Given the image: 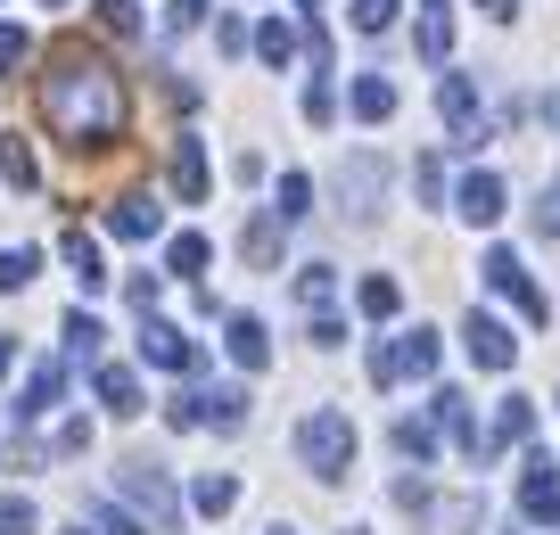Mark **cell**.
I'll list each match as a JSON object with an SVG mask.
<instances>
[{
	"mask_svg": "<svg viewBox=\"0 0 560 535\" xmlns=\"http://www.w3.org/2000/svg\"><path fill=\"white\" fill-rule=\"evenodd\" d=\"M42 124H50L74 156H100V149H116L124 124H132V91H124V74L107 67L91 42L67 34L50 50V67H42Z\"/></svg>",
	"mask_w": 560,
	"mask_h": 535,
	"instance_id": "obj_1",
	"label": "cell"
},
{
	"mask_svg": "<svg viewBox=\"0 0 560 535\" xmlns=\"http://www.w3.org/2000/svg\"><path fill=\"white\" fill-rule=\"evenodd\" d=\"M298 462L314 469V478H347V462H354V420L347 412H305V429H298Z\"/></svg>",
	"mask_w": 560,
	"mask_h": 535,
	"instance_id": "obj_2",
	"label": "cell"
},
{
	"mask_svg": "<svg viewBox=\"0 0 560 535\" xmlns=\"http://www.w3.org/2000/svg\"><path fill=\"white\" fill-rule=\"evenodd\" d=\"M116 486L140 502V511H149V527H158V535H174V527H182V495H174V478H165V462L132 453V462L116 469Z\"/></svg>",
	"mask_w": 560,
	"mask_h": 535,
	"instance_id": "obj_3",
	"label": "cell"
},
{
	"mask_svg": "<svg viewBox=\"0 0 560 535\" xmlns=\"http://www.w3.org/2000/svg\"><path fill=\"white\" fill-rule=\"evenodd\" d=\"M429 371H438V338H429V329H404V338H387L380 354H371V380H380V387L429 380Z\"/></svg>",
	"mask_w": 560,
	"mask_h": 535,
	"instance_id": "obj_4",
	"label": "cell"
},
{
	"mask_svg": "<svg viewBox=\"0 0 560 535\" xmlns=\"http://www.w3.org/2000/svg\"><path fill=\"white\" fill-rule=\"evenodd\" d=\"M478 272H487V289H494V296H511V305H520L527 322H552V305H544V289H536V280H527V264L511 256V247H487V264H478Z\"/></svg>",
	"mask_w": 560,
	"mask_h": 535,
	"instance_id": "obj_5",
	"label": "cell"
},
{
	"mask_svg": "<svg viewBox=\"0 0 560 535\" xmlns=\"http://www.w3.org/2000/svg\"><path fill=\"white\" fill-rule=\"evenodd\" d=\"M462 346H470L478 371H511V363H520V338H511L494 313H470V322H462Z\"/></svg>",
	"mask_w": 560,
	"mask_h": 535,
	"instance_id": "obj_6",
	"label": "cell"
},
{
	"mask_svg": "<svg viewBox=\"0 0 560 535\" xmlns=\"http://www.w3.org/2000/svg\"><path fill=\"white\" fill-rule=\"evenodd\" d=\"M140 363H158V371H198V346L182 338L174 322H158V313H140Z\"/></svg>",
	"mask_w": 560,
	"mask_h": 535,
	"instance_id": "obj_7",
	"label": "cell"
},
{
	"mask_svg": "<svg viewBox=\"0 0 560 535\" xmlns=\"http://www.w3.org/2000/svg\"><path fill=\"white\" fill-rule=\"evenodd\" d=\"M380 190H387V156H354V165H338V207L380 214Z\"/></svg>",
	"mask_w": 560,
	"mask_h": 535,
	"instance_id": "obj_8",
	"label": "cell"
},
{
	"mask_svg": "<svg viewBox=\"0 0 560 535\" xmlns=\"http://www.w3.org/2000/svg\"><path fill=\"white\" fill-rule=\"evenodd\" d=\"M520 511H527V519H560V469H552V453H527Z\"/></svg>",
	"mask_w": 560,
	"mask_h": 535,
	"instance_id": "obj_9",
	"label": "cell"
},
{
	"mask_svg": "<svg viewBox=\"0 0 560 535\" xmlns=\"http://www.w3.org/2000/svg\"><path fill=\"white\" fill-rule=\"evenodd\" d=\"M454 207H462V223H503V173H470V182H462L454 190Z\"/></svg>",
	"mask_w": 560,
	"mask_h": 535,
	"instance_id": "obj_10",
	"label": "cell"
},
{
	"mask_svg": "<svg viewBox=\"0 0 560 535\" xmlns=\"http://www.w3.org/2000/svg\"><path fill=\"white\" fill-rule=\"evenodd\" d=\"M223 346H231V363H240V371H264V363H272V338H264L256 313H231V322H223Z\"/></svg>",
	"mask_w": 560,
	"mask_h": 535,
	"instance_id": "obj_11",
	"label": "cell"
},
{
	"mask_svg": "<svg viewBox=\"0 0 560 535\" xmlns=\"http://www.w3.org/2000/svg\"><path fill=\"white\" fill-rule=\"evenodd\" d=\"M58 247H67V264H74V289H83V296H100V289H107L100 240H91V231H67V240H58Z\"/></svg>",
	"mask_w": 560,
	"mask_h": 535,
	"instance_id": "obj_12",
	"label": "cell"
},
{
	"mask_svg": "<svg viewBox=\"0 0 560 535\" xmlns=\"http://www.w3.org/2000/svg\"><path fill=\"white\" fill-rule=\"evenodd\" d=\"M58 396H67V371L42 363L34 380H25V396H18V420H50V412H58Z\"/></svg>",
	"mask_w": 560,
	"mask_h": 535,
	"instance_id": "obj_13",
	"label": "cell"
},
{
	"mask_svg": "<svg viewBox=\"0 0 560 535\" xmlns=\"http://www.w3.org/2000/svg\"><path fill=\"white\" fill-rule=\"evenodd\" d=\"M107 231H116V240H158L165 214L149 207V198H116V207H107Z\"/></svg>",
	"mask_w": 560,
	"mask_h": 535,
	"instance_id": "obj_14",
	"label": "cell"
},
{
	"mask_svg": "<svg viewBox=\"0 0 560 535\" xmlns=\"http://www.w3.org/2000/svg\"><path fill=\"white\" fill-rule=\"evenodd\" d=\"M280 240H289V223L264 207L256 223H247V240H240V247H247V264H256V272H272V264H280Z\"/></svg>",
	"mask_w": 560,
	"mask_h": 535,
	"instance_id": "obj_15",
	"label": "cell"
},
{
	"mask_svg": "<svg viewBox=\"0 0 560 535\" xmlns=\"http://www.w3.org/2000/svg\"><path fill=\"white\" fill-rule=\"evenodd\" d=\"M438 107H445V124H454L462 140L478 132V91H470V74H445V91H438Z\"/></svg>",
	"mask_w": 560,
	"mask_h": 535,
	"instance_id": "obj_16",
	"label": "cell"
},
{
	"mask_svg": "<svg viewBox=\"0 0 560 535\" xmlns=\"http://www.w3.org/2000/svg\"><path fill=\"white\" fill-rule=\"evenodd\" d=\"M198 404H207V429H223V437L247 429V387H214V396H198Z\"/></svg>",
	"mask_w": 560,
	"mask_h": 535,
	"instance_id": "obj_17",
	"label": "cell"
},
{
	"mask_svg": "<svg viewBox=\"0 0 560 535\" xmlns=\"http://www.w3.org/2000/svg\"><path fill=\"white\" fill-rule=\"evenodd\" d=\"M100 404H107L116 420H132V412H140V380H132L124 363H107V371H100Z\"/></svg>",
	"mask_w": 560,
	"mask_h": 535,
	"instance_id": "obj_18",
	"label": "cell"
},
{
	"mask_svg": "<svg viewBox=\"0 0 560 535\" xmlns=\"http://www.w3.org/2000/svg\"><path fill=\"white\" fill-rule=\"evenodd\" d=\"M396 453H404L412 469L438 462V420H412V412H404V420H396Z\"/></svg>",
	"mask_w": 560,
	"mask_h": 535,
	"instance_id": "obj_19",
	"label": "cell"
},
{
	"mask_svg": "<svg viewBox=\"0 0 560 535\" xmlns=\"http://www.w3.org/2000/svg\"><path fill=\"white\" fill-rule=\"evenodd\" d=\"M174 190L190 198V207L207 198V149H198V140H182V149H174Z\"/></svg>",
	"mask_w": 560,
	"mask_h": 535,
	"instance_id": "obj_20",
	"label": "cell"
},
{
	"mask_svg": "<svg viewBox=\"0 0 560 535\" xmlns=\"http://www.w3.org/2000/svg\"><path fill=\"white\" fill-rule=\"evenodd\" d=\"M354 116L387 124V116H396V83H387V74H363V83H354Z\"/></svg>",
	"mask_w": 560,
	"mask_h": 535,
	"instance_id": "obj_21",
	"label": "cell"
},
{
	"mask_svg": "<svg viewBox=\"0 0 560 535\" xmlns=\"http://www.w3.org/2000/svg\"><path fill=\"white\" fill-rule=\"evenodd\" d=\"M454 50V18H445V0H420V58H445Z\"/></svg>",
	"mask_w": 560,
	"mask_h": 535,
	"instance_id": "obj_22",
	"label": "cell"
},
{
	"mask_svg": "<svg viewBox=\"0 0 560 535\" xmlns=\"http://www.w3.org/2000/svg\"><path fill=\"white\" fill-rule=\"evenodd\" d=\"M100 338H107V329L74 305V313H67V363H100Z\"/></svg>",
	"mask_w": 560,
	"mask_h": 535,
	"instance_id": "obj_23",
	"label": "cell"
},
{
	"mask_svg": "<svg viewBox=\"0 0 560 535\" xmlns=\"http://www.w3.org/2000/svg\"><path fill=\"white\" fill-rule=\"evenodd\" d=\"M0 173H9V182H18V190H34L42 182V165H34V149H25L18 132H0Z\"/></svg>",
	"mask_w": 560,
	"mask_h": 535,
	"instance_id": "obj_24",
	"label": "cell"
},
{
	"mask_svg": "<svg viewBox=\"0 0 560 535\" xmlns=\"http://www.w3.org/2000/svg\"><path fill=\"white\" fill-rule=\"evenodd\" d=\"M207 256H214V247H207V240H198V231H182V240H174V247H165V272H182V280H198V272H207Z\"/></svg>",
	"mask_w": 560,
	"mask_h": 535,
	"instance_id": "obj_25",
	"label": "cell"
},
{
	"mask_svg": "<svg viewBox=\"0 0 560 535\" xmlns=\"http://www.w3.org/2000/svg\"><path fill=\"white\" fill-rule=\"evenodd\" d=\"M305 207H314V182H305V173H280L272 214H280V223H305Z\"/></svg>",
	"mask_w": 560,
	"mask_h": 535,
	"instance_id": "obj_26",
	"label": "cell"
},
{
	"mask_svg": "<svg viewBox=\"0 0 560 535\" xmlns=\"http://www.w3.org/2000/svg\"><path fill=\"white\" fill-rule=\"evenodd\" d=\"M190 502H198V511H207V519H223L231 502H240V478H214V469H207V478L190 486Z\"/></svg>",
	"mask_w": 560,
	"mask_h": 535,
	"instance_id": "obj_27",
	"label": "cell"
},
{
	"mask_svg": "<svg viewBox=\"0 0 560 535\" xmlns=\"http://www.w3.org/2000/svg\"><path fill=\"white\" fill-rule=\"evenodd\" d=\"M34 272H42V256H34V247H0V296H18Z\"/></svg>",
	"mask_w": 560,
	"mask_h": 535,
	"instance_id": "obj_28",
	"label": "cell"
},
{
	"mask_svg": "<svg viewBox=\"0 0 560 535\" xmlns=\"http://www.w3.org/2000/svg\"><path fill=\"white\" fill-rule=\"evenodd\" d=\"M527 429H536V404H527V396H511V404H503V420H494V437H487V445H520Z\"/></svg>",
	"mask_w": 560,
	"mask_h": 535,
	"instance_id": "obj_29",
	"label": "cell"
},
{
	"mask_svg": "<svg viewBox=\"0 0 560 535\" xmlns=\"http://www.w3.org/2000/svg\"><path fill=\"white\" fill-rule=\"evenodd\" d=\"M354 305H363L371 322H387V313L404 305V289H396V280H387V272H371V280H363V296H354Z\"/></svg>",
	"mask_w": 560,
	"mask_h": 535,
	"instance_id": "obj_30",
	"label": "cell"
},
{
	"mask_svg": "<svg viewBox=\"0 0 560 535\" xmlns=\"http://www.w3.org/2000/svg\"><path fill=\"white\" fill-rule=\"evenodd\" d=\"M91 9H100V25L116 42H140V9H132V0H91Z\"/></svg>",
	"mask_w": 560,
	"mask_h": 535,
	"instance_id": "obj_31",
	"label": "cell"
},
{
	"mask_svg": "<svg viewBox=\"0 0 560 535\" xmlns=\"http://www.w3.org/2000/svg\"><path fill=\"white\" fill-rule=\"evenodd\" d=\"M298 296H305V305H314V313H330V296H338L330 264H305V272H298Z\"/></svg>",
	"mask_w": 560,
	"mask_h": 535,
	"instance_id": "obj_32",
	"label": "cell"
},
{
	"mask_svg": "<svg viewBox=\"0 0 560 535\" xmlns=\"http://www.w3.org/2000/svg\"><path fill=\"white\" fill-rule=\"evenodd\" d=\"M256 58H264V67H289V58H298V34H289V25H264V34H256Z\"/></svg>",
	"mask_w": 560,
	"mask_h": 535,
	"instance_id": "obj_33",
	"label": "cell"
},
{
	"mask_svg": "<svg viewBox=\"0 0 560 535\" xmlns=\"http://www.w3.org/2000/svg\"><path fill=\"white\" fill-rule=\"evenodd\" d=\"M18 67H34V42H25L18 25H0V74L18 83Z\"/></svg>",
	"mask_w": 560,
	"mask_h": 535,
	"instance_id": "obj_34",
	"label": "cell"
},
{
	"mask_svg": "<svg viewBox=\"0 0 560 535\" xmlns=\"http://www.w3.org/2000/svg\"><path fill=\"white\" fill-rule=\"evenodd\" d=\"M83 519H91V527H100V535H149V527H140L132 511H116V502H91Z\"/></svg>",
	"mask_w": 560,
	"mask_h": 535,
	"instance_id": "obj_35",
	"label": "cell"
},
{
	"mask_svg": "<svg viewBox=\"0 0 560 535\" xmlns=\"http://www.w3.org/2000/svg\"><path fill=\"white\" fill-rule=\"evenodd\" d=\"M42 519H34V502L25 495H0V535H34Z\"/></svg>",
	"mask_w": 560,
	"mask_h": 535,
	"instance_id": "obj_36",
	"label": "cell"
},
{
	"mask_svg": "<svg viewBox=\"0 0 560 535\" xmlns=\"http://www.w3.org/2000/svg\"><path fill=\"white\" fill-rule=\"evenodd\" d=\"M354 25H363V34H387V25H396V0H354Z\"/></svg>",
	"mask_w": 560,
	"mask_h": 535,
	"instance_id": "obj_37",
	"label": "cell"
},
{
	"mask_svg": "<svg viewBox=\"0 0 560 535\" xmlns=\"http://www.w3.org/2000/svg\"><path fill=\"white\" fill-rule=\"evenodd\" d=\"M165 429H207V404H198V396H174V404H165Z\"/></svg>",
	"mask_w": 560,
	"mask_h": 535,
	"instance_id": "obj_38",
	"label": "cell"
},
{
	"mask_svg": "<svg viewBox=\"0 0 560 535\" xmlns=\"http://www.w3.org/2000/svg\"><path fill=\"white\" fill-rule=\"evenodd\" d=\"M124 296H132V313H158V272H132V280H124Z\"/></svg>",
	"mask_w": 560,
	"mask_h": 535,
	"instance_id": "obj_39",
	"label": "cell"
},
{
	"mask_svg": "<svg viewBox=\"0 0 560 535\" xmlns=\"http://www.w3.org/2000/svg\"><path fill=\"white\" fill-rule=\"evenodd\" d=\"M330 116H338V91L314 83V91H305V124H330Z\"/></svg>",
	"mask_w": 560,
	"mask_h": 535,
	"instance_id": "obj_40",
	"label": "cell"
},
{
	"mask_svg": "<svg viewBox=\"0 0 560 535\" xmlns=\"http://www.w3.org/2000/svg\"><path fill=\"white\" fill-rule=\"evenodd\" d=\"M314 346H347V322H338V313H314Z\"/></svg>",
	"mask_w": 560,
	"mask_h": 535,
	"instance_id": "obj_41",
	"label": "cell"
},
{
	"mask_svg": "<svg viewBox=\"0 0 560 535\" xmlns=\"http://www.w3.org/2000/svg\"><path fill=\"white\" fill-rule=\"evenodd\" d=\"M198 18H207V0H174V9H165V25H174V34H182V25H198Z\"/></svg>",
	"mask_w": 560,
	"mask_h": 535,
	"instance_id": "obj_42",
	"label": "cell"
},
{
	"mask_svg": "<svg viewBox=\"0 0 560 535\" xmlns=\"http://www.w3.org/2000/svg\"><path fill=\"white\" fill-rule=\"evenodd\" d=\"M478 9H487L494 25H511V18H520V9H511V0H478Z\"/></svg>",
	"mask_w": 560,
	"mask_h": 535,
	"instance_id": "obj_43",
	"label": "cell"
},
{
	"mask_svg": "<svg viewBox=\"0 0 560 535\" xmlns=\"http://www.w3.org/2000/svg\"><path fill=\"white\" fill-rule=\"evenodd\" d=\"M9 363H18V354H9V338H0V380H9Z\"/></svg>",
	"mask_w": 560,
	"mask_h": 535,
	"instance_id": "obj_44",
	"label": "cell"
},
{
	"mask_svg": "<svg viewBox=\"0 0 560 535\" xmlns=\"http://www.w3.org/2000/svg\"><path fill=\"white\" fill-rule=\"evenodd\" d=\"M67 535H100V527H91V519H74V527H67Z\"/></svg>",
	"mask_w": 560,
	"mask_h": 535,
	"instance_id": "obj_45",
	"label": "cell"
},
{
	"mask_svg": "<svg viewBox=\"0 0 560 535\" xmlns=\"http://www.w3.org/2000/svg\"><path fill=\"white\" fill-rule=\"evenodd\" d=\"M347 535H363V527H347Z\"/></svg>",
	"mask_w": 560,
	"mask_h": 535,
	"instance_id": "obj_46",
	"label": "cell"
},
{
	"mask_svg": "<svg viewBox=\"0 0 560 535\" xmlns=\"http://www.w3.org/2000/svg\"><path fill=\"white\" fill-rule=\"evenodd\" d=\"M272 535H289V527H272Z\"/></svg>",
	"mask_w": 560,
	"mask_h": 535,
	"instance_id": "obj_47",
	"label": "cell"
},
{
	"mask_svg": "<svg viewBox=\"0 0 560 535\" xmlns=\"http://www.w3.org/2000/svg\"><path fill=\"white\" fill-rule=\"evenodd\" d=\"M305 9H314V0H305Z\"/></svg>",
	"mask_w": 560,
	"mask_h": 535,
	"instance_id": "obj_48",
	"label": "cell"
}]
</instances>
